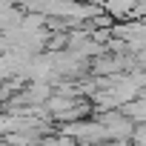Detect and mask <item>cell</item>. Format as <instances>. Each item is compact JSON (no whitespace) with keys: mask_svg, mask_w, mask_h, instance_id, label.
<instances>
[{"mask_svg":"<svg viewBox=\"0 0 146 146\" xmlns=\"http://www.w3.org/2000/svg\"><path fill=\"white\" fill-rule=\"evenodd\" d=\"M98 120L103 123V129H106V135H109V140H126V137H132V120H129V115H120V112H100L98 115Z\"/></svg>","mask_w":146,"mask_h":146,"instance_id":"cell-1","label":"cell"},{"mask_svg":"<svg viewBox=\"0 0 146 146\" xmlns=\"http://www.w3.org/2000/svg\"><path fill=\"white\" fill-rule=\"evenodd\" d=\"M132 137H135V146H146V123L137 126V129L132 132Z\"/></svg>","mask_w":146,"mask_h":146,"instance_id":"cell-2","label":"cell"}]
</instances>
